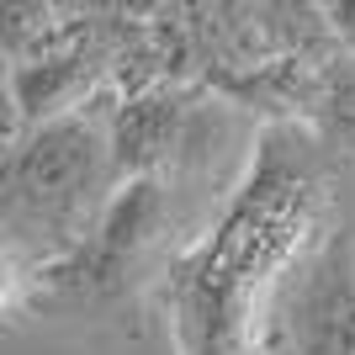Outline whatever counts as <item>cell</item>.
I'll return each mask as SVG.
<instances>
[{"label":"cell","instance_id":"1","mask_svg":"<svg viewBox=\"0 0 355 355\" xmlns=\"http://www.w3.org/2000/svg\"><path fill=\"white\" fill-rule=\"evenodd\" d=\"M106 144L101 122L80 117H48L37 122L6 164V234L11 254L59 260L74 254L90 239V212L106 186Z\"/></svg>","mask_w":355,"mask_h":355},{"label":"cell","instance_id":"2","mask_svg":"<svg viewBox=\"0 0 355 355\" xmlns=\"http://www.w3.org/2000/svg\"><path fill=\"white\" fill-rule=\"evenodd\" d=\"M329 16H334V37H345L355 48V6H334Z\"/></svg>","mask_w":355,"mask_h":355}]
</instances>
